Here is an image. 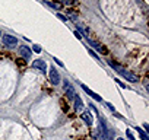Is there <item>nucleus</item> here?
<instances>
[{"mask_svg": "<svg viewBox=\"0 0 149 140\" xmlns=\"http://www.w3.org/2000/svg\"><path fill=\"white\" fill-rule=\"evenodd\" d=\"M54 61H56V64H59V66H60V67H63V63H61V61H60V60H59V59H56V57H54Z\"/></svg>", "mask_w": 149, "mask_h": 140, "instance_id": "nucleus-18", "label": "nucleus"}, {"mask_svg": "<svg viewBox=\"0 0 149 140\" xmlns=\"http://www.w3.org/2000/svg\"><path fill=\"white\" fill-rule=\"evenodd\" d=\"M32 67L40 70V72H45V69H47V63L44 61L42 59H37L32 61Z\"/></svg>", "mask_w": 149, "mask_h": 140, "instance_id": "nucleus-7", "label": "nucleus"}, {"mask_svg": "<svg viewBox=\"0 0 149 140\" xmlns=\"http://www.w3.org/2000/svg\"><path fill=\"white\" fill-rule=\"evenodd\" d=\"M57 18L60 19V21H63V22H67V18H66V16H63L61 13H57Z\"/></svg>", "mask_w": 149, "mask_h": 140, "instance_id": "nucleus-17", "label": "nucleus"}, {"mask_svg": "<svg viewBox=\"0 0 149 140\" xmlns=\"http://www.w3.org/2000/svg\"><path fill=\"white\" fill-rule=\"evenodd\" d=\"M47 4L48 6H51L53 9H61V3H51V2H47Z\"/></svg>", "mask_w": 149, "mask_h": 140, "instance_id": "nucleus-13", "label": "nucleus"}, {"mask_svg": "<svg viewBox=\"0 0 149 140\" xmlns=\"http://www.w3.org/2000/svg\"><path fill=\"white\" fill-rule=\"evenodd\" d=\"M50 82L53 85H59L60 83V75H59V72L56 70L54 66H51L50 67Z\"/></svg>", "mask_w": 149, "mask_h": 140, "instance_id": "nucleus-4", "label": "nucleus"}, {"mask_svg": "<svg viewBox=\"0 0 149 140\" xmlns=\"http://www.w3.org/2000/svg\"><path fill=\"white\" fill-rule=\"evenodd\" d=\"M80 88H82V89L85 90V92L88 93V95H89V96H91V98H94V99H95V101H102V98L99 96V95H97V93L94 92V90H91V89H89L88 86H86V85H80Z\"/></svg>", "mask_w": 149, "mask_h": 140, "instance_id": "nucleus-9", "label": "nucleus"}, {"mask_svg": "<svg viewBox=\"0 0 149 140\" xmlns=\"http://www.w3.org/2000/svg\"><path fill=\"white\" fill-rule=\"evenodd\" d=\"M88 42H89V45H91L92 48H95V50L99 51V53H102V54H107V53H108V50L105 48L104 45H101V44L95 42V41H91V40H88Z\"/></svg>", "mask_w": 149, "mask_h": 140, "instance_id": "nucleus-8", "label": "nucleus"}, {"mask_svg": "<svg viewBox=\"0 0 149 140\" xmlns=\"http://www.w3.org/2000/svg\"><path fill=\"white\" fill-rule=\"evenodd\" d=\"M107 134H108V128L105 124V120L102 117H99V125H98V139L99 140H107Z\"/></svg>", "mask_w": 149, "mask_h": 140, "instance_id": "nucleus-2", "label": "nucleus"}, {"mask_svg": "<svg viewBox=\"0 0 149 140\" xmlns=\"http://www.w3.org/2000/svg\"><path fill=\"white\" fill-rule=\"evenodd\" d=\"M80 118L83 120V121L86 123V125H89V127H91L92 125V123H94V118H92V114L89 111H85L83 112L82 115H80Z\"/></svg>", "mask_w": 149, "mask_h": 140, "instance_id": "nucleus-10", "label": "nucleus"}, {"mask_svg": "<svg viewBox=\"0 0 149 140\" xmlns=\"http://www.w3.org/2000/svg\"><path fill=\"white\" fill-rule=\"evenodd\" d=\"M75 37H76V38H79V40H80V38H82V34H80L79 31H75Z\"/></svg>", "mask_w": 149, "mask_h": 140, "instance_id": "nucleus-19", "label": "nucleus"}, {"mask_svg": "<svg viewBox=\"0 0 149 140\" xmlns=\"http://www.w3.org/2000/svg\"><path fill=\"white\" fill-rule=\"evenodd\" d=\"M32 50H34L35 53H41V47H40V45H37V44H35V45H32Z\"/></svg>", "mask_w": 149, "mask_h": 140, "instance_id": "nucleus-16", "label": "nucleus"}, {"mask_svg": "<svg viewBox=\"0 0 149 140\" xmlns=\"http://www.w3.org/2000/svg\"><path fill=\"white\" fill-rule=\"evenodd\" d=\"M88 53H89V54H91V56H92V57H94V59H97V60H99V59H98V54H97V53H94V50H91V48H88Z\"/></svg>", "mask_w": 149, "mask_h": 140, "instance_id": "nucleus-15", "label": "nucleus"}, {"mask_svg": "<svg viewBox=\"0 0 149 140\" xmlns=\"http://www.w3.org/2000/svg\"><path fill=\"white\" fill-rule=\"evenodd\" d=\"M19 56L22 57L23 60L31 59V57H32V51H31V48H29V47H26V45H21V47H19Z\"/></svg>", "mask_w": 149, "mask_h": 140, "instance_id": "nucleus-6", "label": "nucleus"}, {"mask_svg": "<svg viewBox=\"0 0 149 140\" xmlns=\"http://www.w3.org/2000/svg\"><path fill=\"white\" fill-rule=\"evenodd\" d=\"M64 90H66L67 99H73V98H75V95H76V92H75V89H73L72 83H70L69 80H64Z\"/></svg>", "mask_w": 149, "mask_h": 140, "instance_id": "nucleus-5", "label": "nucleus"}, {"mask_svg": "<svg viewBox=\"0 0 149 140\" xmlns=\"http://www.w3.org/2000/svg\"><path fill=\"white\" fill-rule=\"evenodd\" d=\"M108 64H110L111 67L114 69V70L118 73V75L123 76V78L126 79L127 82H132V83H137V82H139V78H137V75H134V73L129 72V70H126V69L120 67V66H117L116 63H113V61H108Z\"/></svg>", "mask_w": 149, "mask_h": 140, "instance_id": "nucleus-1", "label": "nucleus"}, {"mask_svg": "<svg viewBox=\"0 0 149 140\" xmlns=\"http://www.w3.org/2000/svg\"><path fill=\"white\" fill-rule=\"evenodd\" d=\"M136 130H137V133H139V136H140V139H142V140H149V136H148V134H146L145 131L142 130V128H139V127H137Z\"/></svg>", "mask_w": 149, "mask_h": 140, "instance_id": "nucleus-12", "label": "nucleus"}, {"mask_svg": "<svg viewBox=\"0 0 149 140\" xmlns=\"http://www.w3.org/2000/svg\"><path fill=\"white\" fill-rule=\"evenodd\" d=\"M117 140H124V139H121V137H118V139Z\"/></svg>", "mask_w": 149, "mask_h": 140, "instance_id": "nucleus-21", "label": "nucleus"}, {"mask_svg": "<svg viewBox=\"0 0 149 140\" xmlns=\"http://www.w3.org/2000/svg\"><path fill=\"white\" fill-rule=\"evenodd\" d=\"M2 40H3L4 45L9 47V48H13V47L18 45V40H16L13 35H3V37H2Z\"/></svg>", "mask_w": 149, "mask_h": 140, "instance_id": "nucleus-3", "label": "nucleus"}, {"mask_svg": "<svg viewBox=\"0 0 149 140\" xmlns=\"http://www.w3.org/2000/svg\"><path fill=\"white\" fill-rule=\"evenodd\" d=\"M0 35H2V32H0Z\"/></svg>", "mask_w": 149, "mask_h": 140, "instance_id": "nucleus-22", "label": "nucleus"}, {"mask_svg": "<svg viewBox=\"0 0 149 140\" xmlns=\"http://www.w3.org/2000/svg\"><path fill=\"white\" fill-rule=\"evenodd\" d=\"M114 82H117V83H118V85H120V86H121V88H126V85H124V83H123V82H120V80H118V79H116V80H114Z\"/></svg>", "mask_w": 149, "mask_h": 140, "instance_id": "nucleus-20", "label": "nucleus"}, {"mask_svg": "<svg viewBox=\"0 0 149 140\" xmlns=\"http://www.w3.org/2000/svg\"><path fill=\"white\" fill-rule=\"evenodd\" d=\"M73 101H75V108H76V109H82V108H83V101L80 99L78 95H75Z\"/></svg>", "mask_w": 149, "mask_h": 140, "instance_id": "nucleus-11", "label": "nucleus"}, {"mask_svg": "<svg viewBox=\"0 0 149 140\" xmlns=\"http://www.w3.org/2000/svg\"><path fill=\"white\" fill-rule=\"evenodd\" d=\"M126 134H127V137H129V140H136L133 136V133H132V130H126Z\"/></svg>", "mask_w": 149, "mask_h": 140, "instance_id": "nucleus-14", "label": "nucleus"}]
</instances>
